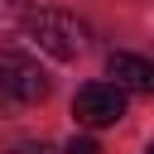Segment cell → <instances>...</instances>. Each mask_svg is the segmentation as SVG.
<instances>
[{
  "label": "cell",
  "instance_id": "52a82bcc",
  "mask_svg": "<svg viewBox=\"0 0 154 154\" xmlns=\"http://www.w3.org/2000/svg\"><path fill=\"white\" fill-rule=\"evenodd\" d=\"M14 154H58V149H48V144H24V149H14Z\"/></svg>",
  "mask_w": 154,
  "mask_h": 154
},
{
  "label": "cell",
  "instance_id": "277c9868",
  "mask_svg": "<svg viewBox=\"0 0 154 154\" xmlns=\"http://www.w3.org/2000/svg\"><path fill=\"white\" fill-rule=\"evenodd\" d=\"M106 77L120 91H135V96H149L154 91V63L140 58V53H111L106 58Z\"/></svg>",
  "mask_w": 154,
  "mask_h": 154
},
{
  "label": "cell",
  "instance_id": "8992f818",
  "mask_svg": "<svg viewBox=\"0 0 154 154\" xmlns=\"http://www.w3.org/2000/svg\"><path fill=\"white\" fill-rule=\"evenodd\" d=\"M5 10H10V14H24V19H29V14H34V0H5Z\"/></svg>",
  "mask_w": 154,
  "mask_h": 154
},
{
  "label": "cell",
  "instance_id": "9c48e42d",
  "mask_svg": "<svg viewBox=\"0 0 154 154\" xmlns=\"http://www.w3.org/2000/svg\"><path fill=\"white\" fill-rule=\"evenodd\" d=\"M144 154H154V144H149V149H144Z\"/></svg>",
  "mask_w": 154,
  "mask_h": 154
},
{
  "label": "cell",
  "instance_id": "6da1fadb",
  "mask_svg": "<svg viewBox=\"0 0 154 154\" xmlns=\"http://www.w3.org/2000/svg\"><path fill=\"white\" fill-rule=\"evenodd\" d=\"M24 29H29V38H34L48 58H58V63L82 58V48H87V24H82L77 14H67V10H34V14L24 19Z\"/></svg>",
  "mask_w": 154,
  "mask_h": 154
},
{
  "label": "cell",
  "instance_id": "ba28073f",
  "mask_svg": "<svg viewBox=\"0 0 154 154\" xmlns=\"http://www.w3.org/2000/svg\"><path fill=\"white\" fill-rule=\"evenodd\" d=\"M5 101H10V91H5V87H0V111H5Z\"/></svg>",
  "mask_w": 154,
  "mask_h": 154
},
{
  "label": "cell",
  "instance_id": "7a4b0ae2",
  "mask_svg": "<svg viewBox=\"0 0 154 154\" xmlns=\"http://www.w3.org/2000/svg\"><path fill=\"white\" fill-rule=\"evenodd\" d=\"M0 87H5L10 101H19V106H38V101H48V91H53L48 72H43L38 58H29V53H0Z\"/></svg>",
  "mask_w": 154,
  "mask_h": 154
},
{
  "label": "cell",
  "instance_id": "3957f363",
  "mask_svg": "<svg viewBox=\"0 0 154 154\" xmlns=\"http://www.w3.org/2000/svg\"><path fill=\"white\" fill-rule=\"evenodd\" d=\"M72 116H77V125H87V130H111V125L125 116V91H120L116 82H87V87H77V96H72Z\"/></svg>",
  "mask_w": 154,
  "mask_h": 154
},
{
  "label": "cell",
  "instance_id": "5b68a950",
  "mask_svg": "<svg viewBox=\"0 0 154 154\" xmlns=\"http://www.w3.org/2000/svg\"><path fill=\"white\" fill-rule=\"evenodd\" d=\"M63 154H101V149H96V140H91V135H72Z\"/></svg>",
  "mask_w": 154,
  "mask_h": 154
}]
</instances>
